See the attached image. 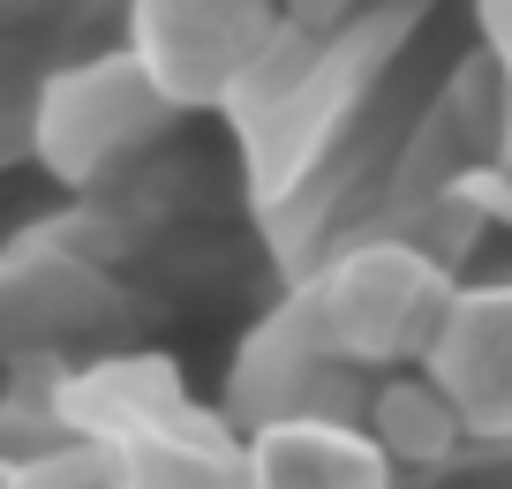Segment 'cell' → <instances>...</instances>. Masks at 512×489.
<instances>
[{"instance_id":"1","label":"cell","mask_w":512,"mask_h":489,"mask_svg":"<svg viewBox=\"0 0 512 489\" xmlns=\"http://www.w3.org/2000/svg\"><path fill=\"white\" fill-rule=\"evenodd\" d=\"M445 271L430 264L407 241H369V249H347L317 286H309L302 316L317 347L347 369H392L407 354L430 347L437 316H445Z\"/></svg>"},{"instance_id":"2","label":"cell","mask_w":512,"mask_h":489,"mask_svg":"<svg viewBox=\"0 0 512 489\" xmlns=\"http://www.w3.org/2000/svg\"><path fill=\"white\" fill-rule=\"evenodd\" d=\"M174 113L181 106L159 91V76L121 46V53H98V61H76V68L38 83L31 151L46 158L61 181H98L113 158L144 151Z\"/></svg>"},{"instance_id":"3","label":"cell","mask_w":512,"mask_h":489,"mask_svg":"<svg viewBox=\"0 0 512 489\" xmlns=\"http://www.w3.org/2000/svg\"><path fill=\"white\" fill-rule=\"evenodd\" d=\"M136 61L159 76L174 106H211L249 83L272 53L264 0H136Z\"/></svg>"},{"instance_id":"4","label":"cell","mask_w":512,"mask_h":489,"mask_svg":"<svg viewBox=\"0 0 512 489\" xmlns=\"http://www.w3.org/2000/svg\"><path fill=\"white\" fill-rule=\"evenodd\" d=\"M422 362L460 437H512V279L452 286Z\"/></svg>"},{"instance_id":"5","label":"cell","mask_w":512,"mask_h":489,"mask_svg":"<svg viewBox=\"0 0 512 489\" xmlns=\"http://www.w3.org/2000/svg\"><path fill=\"white\" fill-rule=\"evenodd\" d=\"M392 459L332 414H287L264 422L249 444V489H384Z\"/></svg>"},{"instance_id":"6","label":"cell","mask_w":512,"mask_h":489,"mask_svg":"<svg viewBox=\"0 0 512 489\" xmlns=\"http://www.w3.org/2000/svg\"><path fill=\"white\" fill-rule=\"evenodd\" d=\"M106 459H113V489H249V459H234L211 429H189L181 407L113 437Z\"/></svg>"},{"instance_id":"7","label":"cell","mask_w":512,"mask_h":489,"mask_svg":"<svg viewBox=\"0 0 512 489\" xmlns=\"http://www.w3.org/2000/svg\"><path fill=\"white\" fill-rule=\"evenodd\" d=\"M362 429H369V444H377L384 459H400V467H430V459H445L452 444H460V422H452L445 392H437L430 377H392V384H377Z\"/></svg>"},{"instance_id":"8","label":"cell","mask_w":512,"mask_h":489,"mask_svg":"<svg viewBox=\"0 0 512 489\" xmlns=\"http://www.w3.org/2000/svg\"><path fill=\"white\" fill-rule=\"evenodd\" d=\"M8 489H113V459L106 444H68L53 459H16Z\"/></svg>"},{"instance_id":"9","label":"cell","mask_w":512,"mask_h":489,"mask_svg":"<svg viewBox=\"0 0 512 489\" xmlns=\"http://www.w3.org/2000/svg\"><path fill=\"white\" fill-rule=\"evenodd\" d=\"M482 31L497 38V53H505V68H512V0H482Z\"/></svg>"},{"instance_id":"10","label":"cell","mask_w":512,"mask_h":489,"mask_svg":"<svg viewBox=\"0 0 512 489\" xmlns=\"http://www.w3.org/2000/svg\"><path fill=\"white\" fill-rule=\"evenodd\" d=\"M475 196H482V204L497 211V219H512V166H505L497 181H475Z\"/></svg>"},{"instance_id":"11","label":"cell","mask_w":512,"mask_h":489,"mask_svg":"<svg viewBox=\"0 0 512 489\" xmlns=\"http://www.w3.org/2000/svg\"><path fill=\"white\" fill-rule=\"evenodd\" d=\"M8 482H16V459H0V489H8Z\"/></svg>"},{"instance_id":"12","label":"cell","mask_w":512,"mask_h":489,"mask_svg":"<svg viewBox=\"0 0 512 489\" xmlns=\"http://www.w3.org/2000/svg\"><path fill=\"white\" fill-rule=\"evenodd\" d=\"M505 166H512V121H505Z\"/></svg>"},{"instance_id":"13","label":"cell","mask_w":512,"mask_h":489,"mask_svg":"<svg viewBox=\"0 0 512 489\" xmlns=\"http://www.w3.org/2000/svg\"><path fill=\"white\" fill-rule=\"evenodd\" d=\"M8 8H23V0H0V16H8Z\"/></svg>"}]
</instances>
